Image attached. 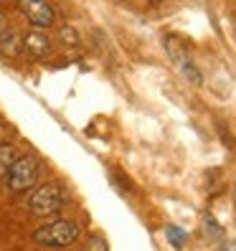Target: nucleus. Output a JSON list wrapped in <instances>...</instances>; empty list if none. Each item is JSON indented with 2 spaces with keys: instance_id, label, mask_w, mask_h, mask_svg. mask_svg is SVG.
I'll return each instance as SVG.
<instances>
[{
  "instance_id": "nucleus-1",
  "label": "nucleus",
  "mask_w": 236,
  "mask_h": 251,
  "mask_svg": "<svg viewBox=\"0 0 236 251\" xmlns=\"http://www.w3.org/2000/svg\"><path fill=\"white\" fill-rule=\"evenodd\" d=\"M64 190L58 188L56 183H43V185H33L31 193L26 196V208L31 211L33 216L38 218H46V216H53L64 208Z\"/></svg>"
},
{
  "instance_id": "nucleus-2",
  "label": "nucleus",
  "mask_w": 236,
  "mask_h": 251,
  "mask_svg": "<svg viewBox=\"0 0 236 251\" xmlns=\"http://www.w3.org/2000/svg\"><path fill=\"white\" fill-rule=\"evenodd\" d=\"M79 233L81 231L74 221H53V224L33 231V241L46 249H66L79 239Z\"/></svg>"
},
{
  "instance_id": "nucleus-3",
  "label": "nucleus",
  "mask_w": 236,
  "mask_h": 251,
  "mask_svg": "<svg viewBox=\"0 0 236 251\" xmlns=\"http://www.w3.org/2000/svg\"><path fill=\"white\" fill-rule=\"evenodd\" d=\"M38 180V160L31 155L16 157L10 173L5 175V183L13 193H23V190H31Z\"/></svg>"
},
{
  "instance_id": "nucleus-4",
  "label": "nucleus",
  "mask_w": 236,
  "mask_h": 251,
  "mask_svg": "<svg viewBox=\"0 0 236 251\" xmlns=\"http://www.w3.org/2000/svg\"><path fill=\"white\" fill-rule=\"evenodd\" d=\"M165 49H168V56L173 58V64L181 69V74H183L190 84H203V76H201L198 66L193 64V58L188 56V51L183 49V43H181L178 38L168 36V38H165Z\"/></svg>"
},
{
  "instance_id": "nucleus-5",
  "label": "nucleus",
  "mask_w": 236,
  "mask_h": 251,
  "mask_svg": "<svg viewBox=\"0 0 236 251\" xmlns=\"http://www.w3.org/2000/svg\"><path fill=\"white\" fill-rule=\"evenodd\" d=\"M18 10L33 28H49L53 25V8L46 0H18Z\"/></svg>"
},
{
  "instance_id": "nucleus-6",
  "label": "nucleus",
  "mask_w": 236,
  "mask_h": 251,
  "mask_svg": "<svg viewBox=\"0 0 236 251\" xmlns=\"http://www.w3.org/2000/svg\"><path fill=\"white\" fill-rule=\"evenodd\" d=\"M23 51L31 53V56H36V58L49 56V51H51V38L46 36V31H43V28H31V31L23 36Z\"/></svg>"
},
{
  "instance_id": "nucleus-7",
  "label": "nucleus",
  "mask_w": 236,
  "mask_h": 251,
  "mask_svg": "<svg viewBox=\"0 0 236 251\" xmlns=\"http://www.w3.org/2000/svg\"><path fill=\"white\" fill-rule=\"evenodd\" d=\"M0 51L5 56H18V51H23V38H18L16 31H0Z\"/></svg>"
},
{
  "instance_id": "nucleus-8",
  "label": "nucleus",
  "mask_w": 236,
  "mask_h": 251,
  "mask_svg": "<svg viewBox=\"0 0 236 251\" xmlns=\"http://www.w3.org/2000/svg\"><path fill=\"white\" fill-rule=\"evenodd\" d=\"M16 157H18V152H16V147H13L10 142H3V145H0V178H3V180H5V175L10 173Z\"/></svg>"
},
{
  "instance_id": "nucleus-9",
  "label": "nucleus",
  "mask_w": 236,
  "mask_h": 251,
  "mask_svg": "<svg viewBox=\"0 0 236 251\" xmlns=\"http://www.w3.org/2000/svg\"><path fill=\"white\" fill-rule=\"evenodd\" d=\"M58 41L64 43V46H79V31L77 28H71V25H61L58 28Z\"/></svg>"
},
{
  "instance_id": "nucleus-10",
  "label": "nucleus",
  "mask_w": 236,
  "mask_h": 251,
  "mask_svg": "<svg viewBox=\"0 0 236 251\" xmlns=\"http://www.w3.org/2000/svg\"><path fill=\"white\" fill-rule=\"evenodd\" d=\"M165 236H168V241H170L175 249H181V246L185 244V239H188L185 231L178 228V226H168V228H165Z\"/></svg>"
}]
</instances>
